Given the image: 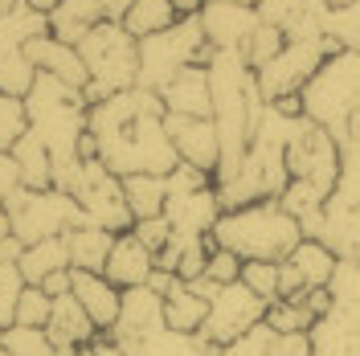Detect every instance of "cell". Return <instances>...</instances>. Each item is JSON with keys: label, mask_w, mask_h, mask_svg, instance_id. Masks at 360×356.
<instances>
[{"label": "cell", "mask_w": 360, "mask_h": 356, "mask_svg": "<svg viewBox=\"0 0 360 356\" xmlns=\"http://www.w3.org/2000/svg\"><path fill=\"white\" fill-rule=\"evenodd\" d=\"M344 144H360V115L348 123V132H344Z\"/></svg>", "instance_id": "f907efd6"}, {"label": "cell", "mask_w": 360, "mask_h": 356, "mask_svg": "<svg viewBox=\"0 0 360 356\" xmlns=\"http://www.w3.org/2000/svg\"><path fill=\"white\" fill-rule=\"evenodd\" d=\"M49 307H53V299H49L41 287H29V283H25L21 299H17V319H13V324H21V328H45Z\"/></svg>", "instance_id": "ab89813d"}, {"label": "cell", "mask_w": 360, "mask_h": 356, "mask_svg": "<svg viewBox=\"0 0 360 356\" xmlns=\"http://www.w3.org/2000/svg\"><path fill=\"white\" fill-rule=\"evenodd\" d=\"M111 246H115L111 229H98V225H78V229H70L66 234L70 270H94V274H103Z\"/></svg>", "instance_id": "f546056e"}, {"label": "cell", "mask_w": 360, "mask_h": 356, "mask_svg": "<svg viewBox=\"0 0 360 356\" xmlns=\"http://www.w3.org/2000/svg\"><path fill=\"white\" fill-rule=\"evenodd\" d=\"M323 17H328L323 0H262L258 4V21L283 29L287 42L323 37Z\"/></svg>", "instance_id": "d6986e66"}, {"label": "cell", "mask_w": 360, "mask_h": 356, "mask_svg": "<svg viewBox=\"0 0 360 356\" xmlns=\"http://www.w3.org/2000/svg\"><path fill=\"white\" fill-rule=\"evenodd\" d=\"M131 234L148 246L152 254H160V250L168 246V238H172V229H168V222H164V213H160V217H148V222H135Z\"/></svg>", "instance_id": "7bdbcfd3"}, {"label": "cell", "mask_w": 360, "mask_h": 356, "mask_svg": "<svg viewBox=\"0 0 360 356\" xmlns=\"http://www.w3.org/2000/svg\"><path fill=\"white\" fill-rule=\"evenodd\" d=\"M0 356H8V352H0Z\"/></svg>", "instance_id": "6f0895ef"}, {"label": "cell", "mask_w": 360, "mask_h": 356, "mask_svg": "<svg viewBox=\"0 0 360 356\" xmlns=\"http://www.w3.org/2000/svg\"><path fill=\"white\" fill-rule=\"evenodd\" d=\"M25 111H29V132L41 139L49 160H53V189L66 193L74 168L82 164L78 148L86 135V94L49 78V74H37L33 87L25 90Z\"/></svg>", "instance_id": "7a4b0ae2"}, {"label": "cell", "mask_w": 360, "mask_h": 356, "mask_svg": "<svg viewBox=\"0 0 360 356\" xmlns=\"http://www.w3.org/2000/svg\"><path fill=\"white\" fill-rule=\"evenodd\" d=\"M221 356H311V340L307 332H278L262 319L233 344H225Z\"/></svg>", "instance_id": "d4e9b609"}, {"label": "cell", "mask_w": 360, "mask_h": 356, "mask_svg": "<svg viewBox=\"0 0 360 356\" xmlns=\"http://www.w3.org/2000/svg\"><path fill=\"white\" fill-rule=\"evenodd\" d=\"M307 340H311V356H360V328L336 312L319 315Z\"/></svg>", "instance_id": "f1b7e54d"}, {"label": "cell", "mask_w": 360, "mask_h": 356, "mask_svg": "<svg viewBox=\"0 0 360 356\" xmlns=\"http://www.w3.org/2000/svg\"><path fill=\"white\" fill-rule=\"evenodd\" d=\"M45 336L53 340L58 356H74L78 348H90L98 340V328L90 324V315L78 307L74 295H58L49 307V319H45Z\"/></svg>", "instance_id": "603a6c76"}, {"label": "cell", "mask_w": 360, "mask_h": 356, "mask_svg": "<svg viewBox=\"0 0 360 356\" xmlns=\"http://www.w3.org/2000/svg\"><path fill=\"white\" fill-rule=\"evenodd\" d=\"M193 287L201 291L205 299H209V312H205V324H201V340H209L213 348H225V344H233L238 336H246L254 324H262L266 319V299H258L254 291L238 279V283H209V279H193Z\"/></svg>", "instance_id": "8fae6325"}, {"label": "cell", "mask_w": 360, "mask_h": 356, "mask_svg": "<svg viewBox=\"0 0 360 356\" xmlns=\"http://www.w3.org/2000/svg\"><path fill=\"white\" fill-rule=\"evenodd\" d=\"M17 267H21V279L29 287H37L45 274H53V270H66L70 267L66 238H45V242H37V246H25L21 258H17Z\"/></svg>", "instance_id": "1f68e13d"}, {"label": "cell", "mask_w": 360, "mask_h": 356, "mask_svg": "<svg viewBox=\"0 0 360 356\" xmlns=\"http://www.w3.org/2000/svg\"><path fill=\"white\" fill-rule=\"evenodd\" d=\"M164 127L168 139L176 148L180 164H193L201 168L205 177L217 172V160H221V144H217V127L213 119H193V115H164Z\"/></svg>", "instance_id": "ac0fdd59"}, {"label": "cell", "mask_w": 360, "mask_h": 356, "mask_svg": "<svg viewBox=\"0 0 360 356\" xmlns=\"http://www.w3.org/2000/svg\"><path fill=\"white\" fill-rule=\"evenodd\" d=\"M123 197L131 209L135 222H148L164 213V201H168V177H123Z\"/></svg>", "instance_id": "d6a6232c"}, {"label": "cell", "mask_w": 360, "mask_h": 356, "mask_svg": "<svg viewBox=\"0 0 360 356\" xmlns=\"http://www.w3.org/2000/svg\"><path fill=\"white\" fill-rule=\"evenodd\" d=\"M94 25H103V4L98 0H62L58 8L45 13L49 37H58V42H66V45H78Z\"/></svg>", "instance_id": "4316f807"}, {"label": "cell", "mask_w": 360, "mask_h": 356, "mask_svg": "<svg viewBox=\"0 0 360 356\" xmlns=\"http://www.w3.org/2000/svg\"><path fill=\"white\" fill-rule=\"evenodd\" d=\"M111 344H119L127 356H221L209 340L197 332H176L164 324V299L152 287L123 291L119 319L107 332Z\"/></svg>", "instance_id": "5b68a950"}, {"label": "cell", "mask_w": 360, "mask_h": 356, "mask_svg": "<svg viewBox=\"0 0 360 356\" xmlns=\"http://www.w3.org/2000/svg\"><path fill=\"white\" fill-rule=\"evenodd\" d=\"M66 193L78 201L86 225L111 229V234H127L135 225L131 209H127V197H123V180L115 177V172H107L98 160H82V164L74 168Z\"/></svg>", "instance_id": "4fadbf2b"}, {"label": "cell", "mask_w": 360, "mask_h": 356, "mask_svg": "<svg viewBox=\"0 0 360 356\" xmlns=\"http://www.w3.org/2000/svg\"><path fill=\"white\" fill-rule=\"evenodd\" d=\"M29 132V111H25L21 94H4L0 90V152H13V144Z\"/></svg>", "instance_id": "74e56055"}, {"label": "cell", "mask_w": 360, "mask_h": 356, "mask_svg": "<svg viewBox=\"0 0 360 356\" xmlns=\"http://www.w3.org/2000/svg\"><path fill=\"white\" fill-rule=\"evenodd\" d=\"M336 254L315 238H303L291 254L278 262V299H295L307 291H323L336 274Z\"/></svg>", "instance_id": "2e32d148"}, {"label": "cell", "mask_w": 360, "mask_h": 356, "mask_svg": "<svg viewBox=\"0 0 360 356\" xmlns=\"http://www.w3.org/2000/svg\"><path fill=\"white\" fill-rule=\"evenodd\" d=\"M90 348H94V356H127V352H123V348H119V344H111L107 336H98V340H94Z\"/></svg>", "instance_id": "7dc6e473"}, {"label": "cell", "mask_w": 360, "mask_h": 356, "mask_svg": "<svg viewBox=\"0 0 360 356\" xmlns=\"http://www.w3.org/2000/svg\"><path fill=\"white\" fill-rule=\"evenodd\" d=\"M25 4H29V8H33V13H49V8H58V4H62V0H25Z\"/></svg>", "instance_id": "681fc988"}, {"label": "cell", "mask_w": 360, "mask_h": 356, "mask_svg": "<svg viewBox=\"0 0 360 356\" xmlns=\"http://www.w3.org/2000/svg\"><path fill=\"white\" fill-rule=\"evenodd\" d=\"M152 270H156V254L139 242L131 229L127 234H115V246H111V254H107V267H103V279L107 283H115L119 291L148 287Z\"/></svg>", "instance_id": "7402d4cb"}, {"label": "cell", "mask_w": 360, "mask_h": 356, "mask_svg": "<svg viewBox=\"0 0 360 356\" xmlns=\"http://www.w3.org/2000/svg\"><path fill=\"white\" fill-rule=\"evenodd\" d=\"M160 103L168 115H193V119H209L213 115V94H209V74L205 66L180 70L168 87L160 90Z\"/></svg>", "instance_id": "484cf974"}, {"label": "cell", "mask_w": 360, "mask_h": 356, "mask_svg": "<svg viewBox=\"0 0 360 356\" xmlns=\"http://www.w3.org/2000/svg\"><path fill=\"white\" fill-rule=\"evenodd\" d=\"M160 94L143 87L119 90L111 98L90 103L86 135L94 139V160L115 177H168L176 168V148L164 127Z\"/></svg>", "instance_id": "6da1fadb"}, {"label": "cell", "mask_w": 360, "mask_h": 356, "mask_svg": "<svg viewBox=\"0 0 360 356\" xmlns=\"http://www.w3.org/2000/svg\"><path fill=\"white\" fill-rule=\"evenodd\" d=\"M180 21V13L172 8V0H131L127 17H123V29L131 33L135 42L152 37V33H164Z\"/></svg>", "instance_id": "836d02e7"}, {"label": "cell", "mask_w": 360, "mask_h": 356, "mask_svg": "<svg viewBox=\"0 0 360 356\" xmlns=\"http://www.w3.org/2000/svg\"><path fill=\"white\" fill-rule=\"evenodd\" d=\"M74 356H94V348H78V352H74Z\"/></svg>", "instance_id": "9f6ffc18"}, {"label": "cell", "mask_w": 360, "mask_h": 356, "mask_svg": "<svg viewBox=\"0 0 360 356\" xmlns=\"http://www.w3.org/2000/svg\"><path fill=\"white\" fill-rule=\"evenodd\" d=\"M172 8H176L180 17H197L205 8V0H172Z\"/></svg>", "instance_id": "c3c4849f"}, {"label": "cell", "mask_w": 360, "mask_h": 356, "mask_svg": "<svg viewBox=\"0 0 360 356\" xmlns=\"http://www.w3.org/2000/svg\"><path fill=\"white\" fill-rule=\"evenodd\" d=\"M315 242L340 262H360V144H340V177L319 209Z\"/></svg>", "instance_id": "ba28073f"}, {"label": "cell", "mask_w": 360, "mask_h": 356, "mask_svg": "<svg viewBox=\"0 0 360 356\" xmlns=\"http://www.w3.org/2000/svg\"><path fill=\"white\" fill-rule=\"evenodd\" d=\"M37 287H41L49 299H58V295H70V267H66V270H53V274H45Z\"/></svg>", "instance_id": "f6af8a7d"}, {"label": "cell", "mask_w": 360, "mask_h": 356, "mask_svg": "<svg viewBox=\"0 0 360 356\" xmlns=\"http://www.w3.org/2000/svg\"><path fill=\"white\" fill-rule=\"evenodd\" d=\"M37 33H49L45 17L33 13L25 0L17 8L0 13V90L4 94H21L25 98V90L33 87L37 70L29 66V58H25V42L37 37Z\"/></svg>", "instance_id": "9a60e30c"}, {"label": "cell", "mask_w": 360, "mask_h": 356, "mask_svg": "<svg viewBox=\"0 0 360 356\" xmlns=\"http://www.w3.org/2000/svg\"><path fill=\"white\" fill-rule=\"evenodd\" d=\"M160 299H164V324H168V328H176V332H201L205 312H209V299H205L193 283L172 279Z\"/></svg>", "instance_id": "83f0119b"}, {"label": "cell", "mask_w": 360, "mask_h": 356, "mask_svg": "<svg viewBox=\"0 0 360 356\" xmlns=\"http://www.w3.org/2000/svg\"><path fill=\"white\" fill-rule=\"evenodd\" d=\"M217 217H221V201H217L213 184L193 189V193H168V201H164V222L180 242H205Z\"/></svg>", "instance_id": "e0dca14e"}, {"label": "cell", "mask_w": 360, "mask_h": 356, "mask_svg": "<svg viewBox=\"0 0 360 356\" xmlns=\"http://www.w3.org/2000/svg\"><path fill=\"white\" fill-rule=\"evenodd\" d=\"M209 242L238 254L242 262H283L303 242V229L283 209V201H254V205L221 209Z\"/></svg>", "instance_id": "277c9868"}, {"label": "cell", "mask_w": 360, "mask_h": 356, "mask_svg": "<svg viewBox=\"0 0 360 356\" xmlns=\"http://www.w3.org/2000/svg\"><path fill=\"white\" fill-rule=\"evenodd\" d=\"M238 274H242V258H238V254H229V250H221V246H209V262H205L201 279L225 287V283H238Z\"/></svg>", "instance_id": "b9f144b4"}, {"label": "cell", "mask_w": 360, "mask_h": 356, "mask_svg": "<svg viewBox=\"0 0 360 356\" xmlns=\"http://www.w3.org/2000/svg\"><path fill=\"white\" fill-rule=\"evenodd\" d=\"M0 209L8 217V234L21 246H37L45 238H66L70 229L86 225L78 201L62 189H25V184H17Z\"/></svg>", "instance_id": "9c48e42d"}, {"label": "cell", "mask_w": 360, "mask_h": 356, "mask_svg": "<svg viewBox=\"0 0 360 356\" xmlns=\"http://www.w3.org/2000/svg\"><path fill=\"white\" fill-rule=\"evenodd\" d=\"M303 119L319 123L336 144H344L348 123L360 115V49H336L323 58L311 82L299 90Z\"/></svg>", "instance_id": "8992f818"}, {"label": "cell", "mask_w": 360, "mask_h": 356, "mask_svg": "<svg viewBox=\"0 0 360 356\" xmlns=\"http://www.w3.org/2000/svg\"><path fill=\"white\" fill-rule=\"evenodd\" d=\"M70 295L78 299V307L90 315V324L98 328V336H107L119 319V303H123V291L107 283L103 274L94 270H70Z\"/></svg>", "instance_id": "44dd1931"}, {"label": "cell", "mask_w": 360, "mask_h": 356, "mask_svg": "<svg viewBox=\"0 0 360 356\" xmlns=\"http://www.w3.org/2000/svg\"><path fill=\"white\" fill-rule=\"evenodd\" d=\"M209 53H213V49H209V42H205L201 17H180L172 29L152 33V37L139 42V78H135V87L160 94L180 70L205 66Z\"/></svg>", "instance_id": "30bf717a"}, {"label": "cell", "mask_w": 360, "mask_h": 356, "mask_svg": "<svg viewBox=\"0 0 360 356\" xmlns=\"http://www.w3.org/2000/svg\"><path fill=\"white\" fill-rule=\"evenodd\" d=\"M98 4H103V21H119V25L131 8V0H98Z\"/></svg>", "instance_id": "bcb514c9"}, {"label": "cell", "mask_w": 360, "mask_h": 356, "mask_svg": "<svg viewBox=\"0 0 360 356\" xmlns=\"http://www.w3.org/2000/svg\"><path fill=\"white\" fill-rule=\"evenodd\" d=\"M17 184H21V180H17V164H13L8 152H0V205H4V197H8Z\"/></svg>", "instance_id": "ee69618b"}, {"label": "cell", "mask_w": 360, "mask_h": 356, "mask_svg": "<svg viewBox=\"0 0 360 356\" xmlns=\"http://www.w3.org/2000/svg\"><path fill=\"white\" fill-rule=\"evenodd\" d=\"M323 4H328V8H340V4H348V0H323Z\"/></svg>", "instance_id": "11a10c76"}, {"label": "cell", "mask_w": 360, "mask_h": 356, "mask_svg": "<svg viewBox=\"0 0 360 356\" xmlns=\"http://www.w3.org/2000/svg\"><path fill=\"white\" fill-rule=\"evenodd\" d=\"M21 0H0V13H8V8H17Z\"/></svg>", "instance_id": "db71d44e"}, {"label": "cell", "mask_w": 360, "mask_h": 356, "mask_svg": "<svg viewBox=\"0 0 360 356\" xmlns=\"http://www.w3.org/2000/svg\"><path fill=\"white\" fill-rule=\"evenodd\" d=\"M283 45H287L283 29H274V25L258 21V25H254V33L242 42V49H238V53L246 58L250 70H262L266 62H274V58H278V49H283Z\"/></svg>", "instance_id": "d590c367"}, {"label": "cell", "mask_w": 360, "mask_h": 356, "mask_svg": "<svg viewBox=\"0 0 360 356\" xmlns=\"http://www.w3.org/2000/svg\"><path fill=\"white\" fill-rule=\"evenodd\" d=\"M25 58L37 74H49V78H58V82H66L74 90H86V66H82L74 45L58 42L49 33H37V37L25 42Z\"/></svg>", "instance_id": "ffe728a7"}, {"label": "cell", "mask_w": 360, "mask_h": 356, "mask_svg": "<svg viewBox=\"0 0 360 356\" xmlns=\"http://www.w3.org/2000/svg\"><path fill=\"white\" fill-rule=\"evenodd\" d=\"M258 299L274 303L278 299V262H242V274H238Z\"/></svg>", "instance_id": "60d3db41"}, {"label": "cell", "mask_w": 360, "mask_h": 356, "mask_svg": "<svg viewBox=\"0 0 360 356\" xmlns=\"http://www.w3.org/2000/svg\"><path fill=\"white\" fill-rule=\"evenodd\" d=\"M295 119L278 115L274 107H262L258 123H254V135H250L246 156L238 160V168L225 180H217V201L221 209H238V205H254V201H278L283 189H287V132H291Z\"/></svg>", "instance_id": "3957f363"}, {"label": "cell", "mask_w": 360, "mask_h": 356, "mask_svg": "<svg viewBox=\"0 0 360 356\" xmlns=\"http://www.w3.org/2000/svg\"><path fill=\"white\" fill-rule=\"evenodd\" d=\"M336 53V45L328 37H303V42H287L278 49V58L266 62L262 70H254V82H258V94L262 103H278L287 94H299V90L311 82V74L323 66V58Z\"/></svg>", "instance_id": "5bb4252c"}, {"label": "cell", "mask_w": 360, "mask_h": 356, "mask_svg": "<svg viewBox=\"0 0 360 356\" xmlns=\"http://www.w3.org/2000/svg\"><path fill=\"white\" fill-rule=\"evenodd\" d=\"M86 66V103L111 98L119 90H131L139 78V42L119 21L94 25L82 42L74 45Z\"/></svg>", "instance_id": "52a82bcc"}, {"label": "cell", "mask_w": 360, "mask_h": 356, "mask_svg": "<svg viewBox=\"0 0 360 356\" xmlns=\"http://www.w3.org/2000/svg\"><path fill=\"white\" fill-rule=\"evenodd\" d=\"M0 352H8V356H58V348L45 336V328H21V324H13V328L0 332Z\"/></svg>", "instance_id": "8d00e7d4"}, {"label": "cell", "mask_w": 360, "mask_h": 356, "mask_svg": "<svg viewBox=\"0 0 360 356\" xmlns=\"http://www.w3.org/2000/svg\"><path fill=\"white\" fill-rule=\"evenodd\" d=\"M283 156H287V177L295 184H303V189H311V193L328 201V193H332V184L340 177V144L332 135L319 123L299 115L291 123V132H287Z\"/></svg>", "instance_id": "7c38bea8"}, {"label": "cell", "mask_w": 360, "mask_h": 356, "mask_svg": "<svg viewBox=\"0 0 360 356\" xmlns=\"http://www.w3.org/2000/svg\"><path fill=\"white\" fill-rule=\"evenodd\" d=\"M201 29L209 49H242L254 25H258V8H242V4H205L201 13Z\"/></svg>", "instance_id": "cb8c5ba5"}, {"label": "cell", "mask_w": 360, "mask_h": 356, "mask_svg": "<svg viewBox=\"0 0 360 356\" xmlns=\"http://www.w3.org/2000/svg\"><path fill=\"white\" fill-rule=\"evenodd\" d=\"M8 242V217H4V209H0V246Z\"/></svg>", "instance_id": "f5cc1de1"}, {"label": "cell", "mask_w": 360, "mask_h": 356, "mask_svg": "<svg viewBox=\"0 0 360 356\" xmlns=\"http://www.w3.org/2000/svg\"><path fill=\"white\" fill-rule=\"evenodd\" d=\"M328 299H332L328 312L344 315L348 324L360 328V262H336V274L328 283Z\"/></svg>", "instance_id": "e575fe53"}, {"label": "cell", "mask_w": 360, "mask_h": 356, "mask_svg": "<svg viewBox=\"0 0 360 356\" xmlns=\"http://www.w3.org/2000/svg\"><path fill=\"white\" fill-rule=\"evenodd\" d=\"M13 164H17V180L25 189H53V160L45 152V144L33 132H25L17 144H13Z\"/></svg>", "instance_id": "4dcf8cb0"}, {"label": "cell", "mask_w": 360, "mask_h": 356, "mask_svg": "<svg viewBox=\"0 0 360 356\" xmlns=\"http://www.w3.org/2000/svg\"><path fill=\"white\" fill-rule=\"evenodd\" d=\"M25 291V279H21V267L13 258H0V332L13 328L17 319V299Z\"/></svg>", "instance_id": "f35d334b"}, {"label": "cell", "mask_w": 360, "mask_h": 356, "mask_svg": "<svg viewBox=\"0 0 360 356\" xmlns=\"http://www.w3.org/2000/svg\"><path fill=\"white\" fill-rule=\"evenodd\" d=\"M205 4H242V8H258L262 0H205Z\"/></svg>", "instance_id": "816d5d0a"}]
</instances>
